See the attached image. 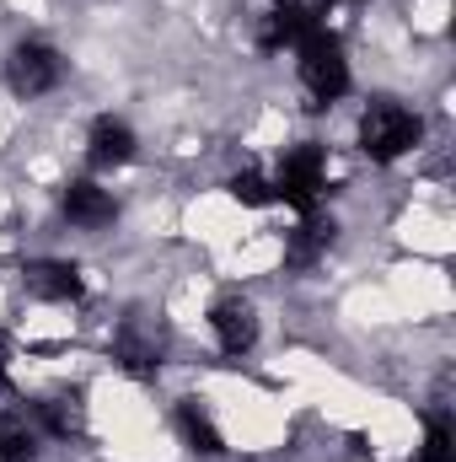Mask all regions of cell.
I'll return each instance as SVG.
<instances>
[{
	"mask_svg": "<svg viewBox=\"0 0 456 462\" xmlns=\"http://www.w3.org/2000/svg\"><path fill=\"white\" fill-rule=\"evenodd\" d=\"M5 81H11L16 97H43L59 81V54L49 43H16L11 60H5Z\"/></svg>",
	"mask_w": 456,
	"mask_h": 462,
	"instance_id": "277c9868",
	"label": "cell"
},
{
	"mask_svg": "<svg viewBox=\"0 0 456 462\" xmlns=\"http://www.w3.org/2000/svg\"><path fill=\"white\" fill-rule=\"evenodd\" d=\"M301 81H306V92H312L317 103L343 97V87H349V65H343V49L328 38V32H312V38L301 43Z\"/></svg>",
	"mask_w": 456,
	"mask_h": 462,
	"instance_id": "7a4b0ae2",
	"label": "cell"
},
{
	"mask_svg": "<svg viewBox=\"0 0 456 462\" xmlns=\"http://www.w3.org/2000/svg\"><path fill=\"white\" fill-rule=\"evenodd\" d=\"M178 425H183V436H188V447H194V452H221V430L210 425V414H205L199 403H183Z\"/></svg>",
	"mask_w": 456,
	"mask_h": 462,
	"instance_id": "8fae6325",
	"label": "cell"
},
{
	"mask_svg": "<svg viewBox=\"0 0 456 462\" xmlns=\"http://www.w3.org/2000/svg\"><path fill=\"white\" fill-rule=\"evenodd\" d=\"M419 134H424L419 114H408V108H397V103H370L365 118H360V145H365L370 162H397V156H408V151L419 145Z\"/></svg>",
	"mask_w": 456,
	"mask_h": 462,
	"instance_id": "6da1fadb",
	"label": "cell"
},
{
	"mask_svg": "<svg viewBox=\"0 0 456 462\" xmlns=\"http://www.w3.org/2000/svg\"><path fill=\"white\" fill-rule=\"evenodd\" d=\"M231 199H242L247 210H263V205H274V183L263 172H236L231 178Z\"/></svg>",
	"mask_w": 456,
	"mask_h": 462,
	"instance_id": "7c38bea8",
	"label": "cell"
},
{
	"mask_svg": "<svg viewBox=\"0 0 456 462\" xmlns=\"http://www.w3.org/2000/svg\"><path fill=\"white\" fill-rule=\"evenodd\" d=\"M27 291L38 301H76L81 296V269L76 263H32L27 269Z\"/></svg>",
	"mask_w": 456,
	"mask_h": 462,
	"instance_id": "52a82bcc",
	"label": "cell"
},
{
	"mask_svg": "<svg viewBox=\"0 0 456 462\" xmlns=\"http://www.w3.org/2000/svg\"><path fill=\"white\" fill-rule=\"evenodd\" d=\"M317 194H323V151L317 145H301V151L285 156V167L274 178V199H285V205H296V210L312 216Z\"/></svg>",
	"mask_w": 456,
	"mask_h": 462,
	"instance_id": "3957f363",
	"label": "cell"
},
{
	"mask_svg": "<svg viewBox=\"0 0 456 462\" xmlns=\"http://www.w3.org/2000/svg\"><path fill=\"white\" fill-rule=\"evenodd\" d=\"M328 236H333V226H328V221L306 216L301 226L290 231V247H285V258H290V263H312V258H317V253L328 247Z\"/></svg>",
	"mask_w": 456,
	"mask_h": 462,
	"instance_id": "30bf717a",
	"label": "cell"
},
{
	"mask_svg": "<svg viewBox=\"0 0 456 462\" xmlns=\"http://www.w3.org/2000/svg\"><path fill=\"white\" fill-rule=\"evenodd\" d=\"M296 5H301V11H312V16H323V11H328V5H339V0H296Z\"/></svg>",
	"mask_w": 456,
	"mask_h": 462,
	"instance_id": "9a60e30c",
	"label": "cell"
},
{
	"mask_svg": "<svg viewBox=\"0 0 456 462\" xmlns=\"http://www.w3.org/2000/svg\"><path fill=\"white\" fill-rule=\"evenodd\" d=\"M65 216L76 226H108L114 221V194L97 189V183H70L65 189Z\"/></svg>",
	"mask_w": 456,
	"mask_h": 462,
	"instance_id": "ba28073f",
	"label": "cell"
},
{
	"mask_svg": "<svg viewBox=\"0 0 456 462\" xmlns=\"http://www.w3.org/2000/svg\"><path fill=\"white\" fill-rule=\"evenodd\" d=\"M32 430L22 420H0V457L5 462H32Z\"/></svg>",
	"mask_w": 456,
	"mask_h": 462,
	"instance_id": "4fadbf2b",
	"label": "cell"
},
{
	"mask_svg": "<svg viewBox=\"0 0 456 462\" xmlns=\"http://www.w3.org/2000/svg\"><path fill=\"white\" fill-rule=\"evenodd\" d=\"M210 328H215V339H221V349H226V355H247V349L258 345V318H252V307H247L242 296L215 301Z\"/></svg>",
	"mask_w": 456,
	"mask_h": 462,
	"instance_id": "5b68a950",
	"label": "cell"
},
{
	"mask_svg": "<svg viewBox=\"0 0 456 462\" xmlns=\"http://www.w3.org/2000/svg\"><path fill=\"white\" fill-rule=\"evenodd\" d=\"M312 32H317V16L301 11V5L290 0V5H274V11L263 16V27H258V49H301Z\"/></svg>",
	"mask_w": 456,
	"mask_h": 462,
	"instance_id": "8992f818",
	"label": "cell"
},
{
	"mask_svg": "<svg viewBox=\"0 0 456 462\" xmlns=\"http://www.w3.org/2000/svg\"><path fill=\"white\" fill-rule=\"evenodd\" d=\"M419 462H451V430H446L441 420L430 425V436H424V457Z\"/></svg>",
	"mask_w": 456,
	"mask_h": 462,
	"instance_id": "5bb4252c",
	"label": "cell"
},
{
	"mask_svg": "<svg viewBox=\"0 0 456 462\" xmlns=\"http://www.w3.org/2000/svg\"><path fill=\"white\" fill-rule=\"evenodd\" d=\"M92 162H97V167H123V162H134V134H129V124H118V118H97V124H92Z\"/></svg>",
	"mask_w": 456,
	"mask_h": 462,
	"instance_id": "9c48e42d",
	"label": "cell"
}]
</instances>
